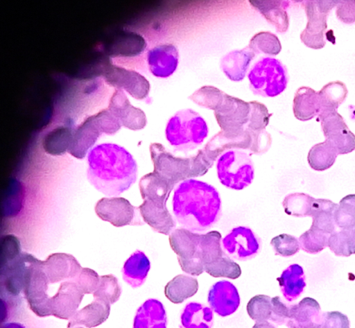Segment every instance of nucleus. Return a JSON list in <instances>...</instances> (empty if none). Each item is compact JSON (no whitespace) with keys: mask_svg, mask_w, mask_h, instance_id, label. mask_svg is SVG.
I'll list each match as a JSON object with an SVG mask.
<instances>
[{"mask_svg":"<svg viewBox=\"0 0 355 328\" xmlns=\"http://www.w3.org/2000/svg\"><path fill=\"white\" fill-rule=\"evenodd\" d=\"M172 211L181 227L196 233H206L222 216V201L211 184L195 178L180 182L172 198Z\"/></svg>","mask_w":355,"mask_h":328,"instance_id":"1","label":"nucleus"},{"mask_svg":"<svg viewBox=\"0 0 355 328\" xmlns=\"http://www.w3.org/2000/svg\"><path fill=\"white\" fill-rule=\"evenodd\" d=\"M87 164L89 182L106 196H119L137 180L135 159L118 144L105 143L94 146L88 153Z\"/></svg>","mask_w":355,"mask_h":328,"instance_id":"2","label":"nucleus"},{"mask_svg":"<svg viewBox=\"0 0 355 328\" xmlns=\"http://www.w3.org/2000/svg\"><path fill=\"white\" fill-rule=\"evenodd\" d=\"M149 150L153 172L175 186L184 180L205 175L211 168L200 150L188 157L175 156L159 143H152Z\"/></svg>","mask_w":355,"mask_h":328,"instance_id":"3","label":"nucleus"},{"mask_svg":"<svg viewBox=\"0 0 355 328\" xmlns=\"http://www.w3.org/2000/svg\"><path fill=\"white\" fill-rule=\"evenodd\" d=\"M205 120L191 109L178 111L168 121L165 135L175 151L188 153L200 146L208 136Z\"/></svg>","mask_w":355,"mask_h":328,"instance_id":"4","label":"nucleus"},{"mask_svg":"<svg viewBox=\"0 0 355 328\" xmlns=\"http://www.w3.org/2000/svg\"><path fill=\"white\" fill-rule=\"evenodd\" d=\"M252 92L263 97H275L286 88L288 76L286 66L278 59L263 57L250 68L248 74Z\"/></svg>","mask_w":355,"mask_h":328,"instance_id":"5","label":"nucleus"},{"mask_svg":"<svg viewBox=\"0 0 355 328\" xmlns=\"http://www.w3.org/2000/svg\"><path fill=\"white\" fill-rule=\"evenodd\" d=\"M216 171L220 183L234 190L248 187L254 177L250 154L240 149H230L222 153L216 161Z\"/></svg>","mask_w":355,"mask_h":328,"instance_id":"6","label":"nucleus"},{"mask_svg":"<svg viewBox=\"0 0 355 328\" xmlns=\"http://www.w3.org/2000/svg\"><path fill=\"white\" fill-rule=\"evenodd\" d=\"M250 112V106L239 98L225 94L221 105L214 112L219 132L223 137L241 139L250 136L245 130Z\"/></svg>","mask_w":355,"mask_h":328,"instance_id":"7","label":"nucleus"},{"mask_svg":"<svg viewBox=\"0 0 355 328\" xmlns=\"http://www.w3.org/2000/svg\"><path fill=\"white\" fill-rule=\"evenodd\" d=\"M200 235L183 227L175 228L168 235L169 244L181 269L192 276H198L205 271L200 250Z\"/></svg>","mask_w":355,"mask_h":328,"instance_id":"8","label":"nucleus"},{"mask_svg":"<svg viewBox=\"0 0 355 328\" xmlns=\"http://www.w3.org/2000/svg\"><path fill=\"white\" fill-rule=\"evenodd\" d=\"M339 1H306L303 2L307 24L300 34V40L306 46L319 49L326 44L325 32L327 16Z\"/></svg>","mask_w":355,"mask_h":328,"instance_id":"9","label":"nucleus"},{"mask_svg":"<svg viewBox=\"0 0 355 328\" xmlns=\"http://www.w3.org/2000/svg\"><path fill=\"white\" fill-rule=\"evenodd\" d=\"M42 261L37 259L30 267L24 282L23 293L31 311L39 317L51 316L47 291L49 279L43 270Z\"/></svg>","mask_w":355,"mask_h":328,"instance_id":"10","label":"nucleus"},{"mask_svg":"<svg viewBox=\"0 0 355 328\" xmlns=\"http://www.w3.org/2000/svg\"><path fill=\"white\" fill-rule=\"evenodd\" d=\"M222 248L231 259L247 261L254 258L261 251L260 237L249 227L232 228L221 240Z\"/></svg>","mask_w":355,"mask_h":328,"instance_id":"11","label":"nucleus"},{"mask_svg":"<svg viewBox=\"0 0 355 328\" xmlns=\"http://www.w3.org/2000/svg\"><path fill=\"white\" fill-rule=\"evenodd\" d=\"M96 215L115 227L143 225L138 207L122 197L103 198L95 205Z\"/></svg>","mask_w":355,"mask_h":328,"instance_id":"12","label":"nucleus"},{"mask_svg":"<svg viewBox=\"0 0 355 328\" xmlns=\"http://www.w3.org/2000/svg\"><path fill=\"white\" fill-rule=\"evenodd\" d=\"M318 116L325 140L334 146L338 155L355 150V135L337 110L322 111Z\"/></svg>","mask_w":355,"mask_h":328,"instance_id":"13","label":"nucleus"},{"mask_svg":"<svg viewBox=\"0 0 355 328\" xmlns=\"http://www.w3.org/2000/svg\"><path fill=\"white\" fill-rule=\"evenodd\" d=\"M105 81L119 89L125 90L131 96L142 100L150 92L148 80L139 73L113 64L106 65L103 72Z\"/></svg>","mask_w":355,"mask_h":328,"instance_id":"14","label":"nucleus"},{"mask_svg":"<svg viewBox=\"0 0 355 328\" xmlns=\"http://www.w3.org/2000/svg\"><path fill=\"white\" fill-rule=\"evenodd\" d=\"M36 259L33 255L21 252L14 259L1 264V288L12 296L23 292L27 273Z\"/></svg>","mask_w":355,"mask_h":328,"instance_id":"15","label":"nucleus"},{"mask_svg":"<svg viewBox=\"0 0 355 328\" xmlns=\"http://www.w3.org/2000/svg\"><path fill=\"white\" fill-rule=\"evenodd\" d=\"M84 295L73 280L63 282L57 293L51 297V316L70 320L77 312Z\"/></svg>","mask_w":355,"mask_h":328,"instance_id":"16","label":"nucleus"},{"mask_svg":"<svg viewBox=\"0 0 355 328\" xmlns=\"http://www.w3.org/2000/svg\"><path fill=\"white\" fill-rule=\"evenodd\" d=\"M210 308L218 316L226 317L234 313L240 305L236 287L230 282L220 280L214 284L207 295Z\"/></svg>","mask_w":355,"mask_h":328,"instance_id":"17","label":"nucleus"},{"mask_svg":"<svg viewBox=\"0 0 355 328\" xmlns=\"http://www.w3.org/2000/svg\"><path fill=\"white\" fill-rule=\"evenodd\" d=\"M147 64L157 78H166L175 73L179 62V52L172 44L157 45L148 51Z\"/></svg>","mask_w":355,"mask_h":328,"instance_id":"18","label":"nucleus"},{"mask_svg":"<svg viewBox=\"0 0 355 328\" xmlns=\"http://www.w3.org/2000/svg\"><path fill=\"white\" fill-rule=\"evenodd\" d=\"M42 268L50 284L72 280L82 269L73 255L63 252L49 255L42 261Z\"/></svg>","mask_w":355,"mask_h":328,"instance_id":"19","label":"nucleus"},{"mask_svg":"<svg viewBox=\"0 0 355 328\" xmlns=\"http://www.w3.org/2000/svg\"><path fill=\"white\" fill-rule=\"evenodd\" d=\"M108 109L117 116L121 125L128 129L141 130L147 123L143 110L132 105L121 89L115 90L110 98Z\"/></svg>","mask_w":355,"mask_h":328,"instance_id":"20","label":"nucleus"},{"mask_svg":"<svg viewBox=\"0 0 355 328\" xmlns=\"http://www.w3.org/2000/svg\"><path fill=\"white\" fill-rule=\"evenodd\" d=\"M322 312L319 303L306 297L297 304L291 305L288 328H321Z\"/></svg>","mask_w":355,"mask_h":328,"instance_id":"21","label":"nucleus"},{"mask_svg":"<svg viewBox=\"0 0 355 328\" xmlns=\"http://www.w3.org/2000/svg\"><path fill=\"white\" fill-rule=\"evenodd\" d=\"M101 134L94 115L88 116L73 130L67 152L77 159H83Z\"/></svg>","mask_w":355,"mask_h":328,"instance_id":"22","label":"nucleus"},{"mask_svg":"<svg viewBox=\"0 0 355 328\" xmlns=\"http://www.w3.org/2000/svg\"><path fill=\"white\" fill-rule=\"evenodd\" d=\"M175 186L153 171L144 175L139 182L143 200L162 207H166V201Z\"/></svg>","mask_w":355,"mask_h":328,"instance_id":"23","label":"nucleus"},{"mask_svg":"<svg viewBox=\"0 0 355 328\" xmlns=\"http://www.w3.org/2000/svg\"><path fill=\"white\" fill-rule=\"evenodd\" d=\"M255 56L256 54L247 46L225 54L220 60V67L228 79L239 82L245 78Z\"/></svg>","mask_w":355,"mask_h":328,"instance_id":"24","label":"nucleus"},{"mask_svg":"<svg viewBox=\"0 0 355 328\" xmlns=\"http://www.w3.org/2000/svg\"><path fill=\"white\" fill-rule=\"evenodd\" d=\"M138 208L144 223L155 232L169 235L175 229L177 222L167 207H159L144 200Z\"/></svg>","mask_w":355,"mask_h":328,"instance_id":"25","label":"nucleus"},{"mask_svg":"<svg viewBox=\"0 0 355 328\" xmlns=\"http://www.w3.org/2000/svg\"><path fill=\"white\" fill-rule=\"evenodd\" d=\"M166 327V309L159 300L148 299L137 309L133 321V328Z\"/></svg>","mask_w":355,"mask_h":328,"instance_id":"26","label":"nucleus"},{"mask_svg":"<svg viewBox=\"0 0 355 328\" xmlns=\"http://www.w3.org/2000/svg\"><path fill=\"white\" fill-rule=\"evenodd\" d=\"M110 305L102 300L94 298L90 304L77 311L69 320L67 327L83 325L92 328L101 325L109 317Z\"/></svg>","mask_w":355,"mask_h":328,"instance_id":"27","label":"nucleus"},{"mask_svg":"<svg viewBox=\"0 0 355 328\" xmlns=\"http://www.w3.org/2000/svg\"><path fill=\"white\" fill-rule=\"evenodd\" d=\"M250 4L272 24L276 31L284 33L289 26V19L286 8L289 5L285 1H250Z\"/></svg>","mask_w":355,"mask_h":328,"instance_id":"28","label":"nucleus"},{"mask_svg":"<svg viewBox=\"0 0 355 328\" xmlns=\"http://www.w3.org/2000/svg\"><path fill=\"white\" fill-rule=\"evenodd\" d=\"M293 111L300 121H309L320 112L318 92L309 87H301L295 92Z\"/></svg>","mask_w":355,"mask_h":328,"instance_id":"29","label":"nucleus"},{"mask_svg":"<svg viewBox=\"0 0 355 328\" xmlns=\"http://www.w3.org/2000/svg\"><path fill=\"white\" fill-rule=\"evenodd\" d=\"M304 270L297 264H293L284 270L277 278L284 298L292 302L300 297L306 286Z\"/></svg>","mask_w":355,"mask_h":328,"instance_id":"30","label":"nucleus"},{"mask_svg":"<svg viewBox=\"0 0 355 328\" xmlns=\"http://www.w3.org/2000/svg\"><path fill=\"white\" fill-rule=\"evenodd\" d=\"M150 268V262L146 254L136 250L125 261L122 275L123 280L132 288L141 286L146 281Z\"/></svg>","mask_w":355,"mask_h":328,"instance_id":"31","label":"nucleus"},{"mask_svg":"<svg viewBox=\"0 0 355 328\" xmlns=\"http://www.w3.org/2000/svg\"><path fill=\"white\" fill-rule=\"evenodd\" d=\"M213 324V310L204 304L188 302L181 312V328H211Z\"/></svg>","mask_w":355,"mask_h":328,"instance_id":"32","label":"nucleus"},{"mask_svg":"<svg viewBox=\"0 0 355 328\" xmlns=\"http://www.w3.org/2000/svg\"><path fill=\"white\" fill-rule=\"evenodd\" d=\"M338 205L328 199L315 198L310 214L311 225L329 235L336 231L334 214Z\"/></svg>","mask_w":355,"mask_h":328,"instance_id":"33","label":"nucleus"},{"mask_svg":"<svg viewBox=\"0 0 355 328\" xmlns=\"http://www.w3.org/2000/svg\"><path fill=\"white\" fill-rule=\"evenodd\" d=\"M198 290L197 279L180 274L174 277L164 287L165 296L174 304H180L193 296Z\"/></svg>","mask_w":355,"mask_h":328,"instance_id":"34","label":"nucleus"},{"mask_svg":"<svg viewBox=\"0 0 355 328\" xmlns=\"http://www.w3.org/2000/svg\"><path fill=\"white\" fill-rule=\"evenodd\" d=\"M73 130L67 126L52 129L44 137L42 145L44 150L53 155H60L67 152Z\"/></svg>","mask_w":355,"mask_h":328,"instance_id":"35","label":"nucleus"},{"mask_svg":"<svg viewBox=\"0 0 355 328\" xmlns=\"http://www.w3.org/2000/svg\"><path fill=\"white\" fill-rule=\"evenodd\" d=\"M338 155L334 146L325 140L311 148L307 161L312 169L323 171L333 166Z\"/></svg>","mask_w":355,"mask_h":328,"instance_id":"36","label":"nucleus"},{"mask_svg":"<svg viewBox=\"0 0 355 328\" xmlns=\"http://www.w3.org/2000/svg\"><path fill=\"white\" fill-rule=\"evenodd\" d=\"M318 92L322 112L337 110L345 100L348 90L345 83L336 80L327 83Z\"/></svg>","mask_w":355,"mask_h":328,"instance_id":"37","label":"nucleus"},{"mask_svg":"<svg viewBox=\"0 0 355 328\" xmlns=\"http://www.w3.org/2000/svg\"><path fill=\"white\" fill-rule=\"evenodd\" d=\"M314 200L313 197L305 193H291L284 197L282 206L288 215L296 217L310 216Z\"/></svg>","mask_w":355,"mask_h":328,"instance_id":"38","label":"nucleus"},{"mask_svg":"<svg viewBox=\"0 0 355 328\" xmlns=\"http://www.w3.org/2000/svg\"><path fill=\"white\" fill-rule=\"evenodd\" d=\"M248 46L257 54L276 55L282 50L281 42L276 35L268 31L255 34L250 40Z\"/></svg>","mask_w":355,"mask_h":328,"instance_id":"39","label":"nucleus"},{"mask_svg":"<svg viewBox=\"0 0 355 328\" xmlns=\"http://www.w3.org/2000/svg\"><path fill=\"white\" fill-rule=\"evenodd\" d=\"M226 93L213 86H203L189 96L201 107L215 111L223 103Z\"/></svg>","mask_w":355,"mask_h":328,"instance_id":"40","label":"nucleus"},{"mask_svg":"<svg viewBox=\"0 0 355 328\" xmlns=\"http://www.w3.org/2000/svg\"><path fill=\"white\" fill-rule=\"evenodd\" d=\"M329 234L311 226L298 240L300 249L309 254H318L328 246Z\"/></svg>","mask_w":355,"mask_h":328,"instance_id":"41","label":"nucleus"},{"mask_svg":"<svg viewBox=\"0 0 355 328\" xmlns=\"http://www.w3.org/2000/svg\"><path fill=\"white\" fill-rule=\"evenodd\" d=\"M336 227L340 230L355 227V194H349L339 202L334 214Z\"/></svg>","mask_w":355,"mask_h":328,"instance_id":"42","label":"nucleus"},{"mask_svg":"<svg viewBox=\"0 0 355 328\" xmlns=\"http://www.w3.org/2000/svg\"><path fill=\"white\" fill-rule=\"evenodd\" d=\"M121 294V288L118 279L114 275L109 274L100 276L99 284L94 292L93 297L112 304L119 300Z\"/></svg>","mask_w":355,"mask_h":328,"instance_id":"43","label":"nucleus"},{"mask_svg":"<svg viewBox=\"0 0 355 328\" xmlns=\"http://www.w3.org/2000/svg\"><path fill=\"white\" fill-rule=\"evenodd\" d=\"M271 298L263 294L252 297L246 306L250 318L256 322L270 320L272 309Z\"/></svg>","mask_w":355,"mask_h":328,"instance_id":"44","label":"nucleus"},{"mask_svg":"<svg viewBox=\"0 0 355 328\" xmlns=\"http://www.w3.org/2000/svg\"><path fill=\"white\" fill-rule=\"evenodd\" d=\"M205 271L214 277H226L231 279L239 278L241 275V268L229 256H226L220 261L207 265Z\"/></svg>","mask_w":355,"mask_h":328,"instance_id":"45","label":"nucleus"},{"mask_svg":"<svg viewBox=\"0 0 355 328\" xmlns=\"http://www.w3.org/2000/svg\"><path fill=\"white\" fill-rule=\"evenodd\" d=\"M250 112L245 130L248 131H261L265 130L269 123L272 114L269 113L266 106L256 101L248 102Z\"/></svg>","mask_w":355,"mask_h":328,"instance_id":"46","label":"nucleus"},{"mask_svg":"<svg viewBox=\"0 0 355 328\" xmlns=\"http://www.w3.org/2000/svg\"><path fill=\"white\" fill-rule=\"evenodd\" d=\"M270 245L275 254L283 257H291L297 253L300 249L298 239L288 234H281L273 237Z\"/></svg>","mask_w":355,"mask_h":328,"instance_id":"47","label":"nucleus"},{"mask_svg":"<svg viewBox=\"0 0 355 328\" xmlns=\"http://www.w3.org/2000/svg\"><path fill=\"white\" fill-rule=\"evenodd\" d=\"M72 280L84 294H93L98 286L100 276L93 269L83 268Z\"/></svg>","mask_w":355,"mask_h":328,"instance_id":"48","label":"nucleus"},{"mask_svg":"<svg viewBox=\"0 0 355 328\" xmlns=\"http://www.w3.org/2000/svg\"><path fill=\"white\" fill-rule=\"evenodd\" d=\"M94 119L102 133L114 135L121 127L117 116L108 108L94 114Z\"/></svg>","mask_w":355,"mask_h":328,"instance_id":"49","label":"nucleus"},{"mask_svg":"<svg viewBox=\"0 0 355 328\" xmlns=\"http://www.w3.org/2000/svg\"><path fill=\"white\" fill-rule=\"evenodd\" d=\"M271 304L270 320L277 325H286L290 317L291 305L286 304L279 296L271 298Z\"/></svg>","mask_w":355,"mask_h":328,"instance_id":"50","label":"nucleus"},{"mask_svg":"<svg viewBox=\"0 0 355 328\" xmlns=\"http://www.w3.org/2000/svg\"><path fill=\"white\" fill-rule=\"evenodd\" d=\"M247 131L251 137V146L249 149L250 154L261 155L270 148L272 139L266 130L256 132Z\"/></svg>","mask_w":355,"mask_h":328,"instance_id":"51","label":"nucleus"},{"mask_svg":"<svg viewBox=\"0 0 355 328\" xmlns=\"http://www.w3.org/2000/svg\"><path fill=\"white\" fill-rule=\"evenodd\" d=\"M1 264H4L21 252V246L18 239L13 235H6L1 239Z\"/></svg>","mask_w":355,"mask_h":328,"instance_id":"52","label":"nucleus"},{"mask_svg":"<svg viewBox=\"0 0 355 328\" xmlns=\"http://www.w3.org/2000/svg\"><path fill=\"white\" fill-rule=\"evenodd\" d=\"M321 328H350L348 317L338 311L322 312Z\"/></svg>","mask_w":355,"mask_h":328,"instance_id":"53","label":"nucleus"},{"mask_svg":"<svg viewBox=\"0 0 355 328\" xmlns=\"http://www.w3.org/2000/svg\"><path fill=\"white\" fill-rule=\"evenodd\" d=\"M336 7V16L345 24L355 22V1H339Z\"/></svg>","mask_w":355,"mask_h":328,"instance_id":"54","label":"nucleus"},{"mask_svg":"<svg viewBox=\"0 0 355 328\" xmlns=\"http://www.w3.org/2000/svg\"><path fill=\"white\" fill-rule=\"evenodd\" d=\"M347 243L349 254H355V227L347 230Z\"/></svg>","mask_w":355,"mask_h":328,"instance_id":"55","label":"nucleus"},{"mask_svg":"<svg viewBox=\"0 0 355 328\" xmlns=\"http://www.w3.org/2000/svg\"><path fill=\"white\" fill-rule=\"evenodd\" d=\"M252 328H276L273 324L268 321L256 322Z\"/></svg>","mask_w":355,"mask_h":328,"instance_id":"56","label":"nucleus"},{"mask_svg":"<svg viewBox=\"0 0 355 328\" xmlns=\"http://www.w3.org/2000/svg\"><path fill=\"white\" fill-rule=\"evenodd\" d=\"M1 328H26L24 325L16 322H7L5 323L1 326Z\"/></svg>","mask_w":355,"mask_h":328,"instance_id":"57","label":"nucleus"},{"mask_svg":"<svg viewBox=\"0 0 355 328\" xmlns=\"http://www.w3.org/2000/svg\"><path fill=\"white\" fill-rule=\"evenodd\" d=\"M67 328H84V327H80V326H73V327H67Z\"/></svg>","mask_w":355,"mask_h":328,"instance_id":"58","label":"nucleus"}]
</instances>
